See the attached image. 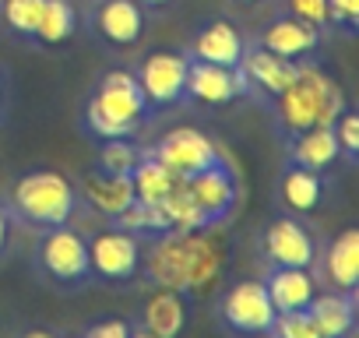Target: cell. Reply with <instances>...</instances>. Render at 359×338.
Masks as SVG:
<instances>
[{
    "label": "cell",
    "mask_w": 359,
    "mask_h": 338,
    "mask_svg": "<svg viewBox=\"0 0 359 338\" xmlns=\"http://www.w3.org/2000/svg\"><path fill=\"white\" fill-rule=\"evenodd\" d=\"M57 338H81V334H57Z\"/></svg>",
    "instance_id": "f35d334b"
},
{
    "label": "cell",
    "mask_w": 359,
    "mask_h": 338,
    "mask_svg": "<svg viewBox=\"0 0 359 338\" xmlns=\"http://www.w3.org/2000/svg\"><path fill=\"white\" fill-rule=\"evenodd\" d=\"M15 222H11V215L0 208V261H4L8 254H11V247H15Z\"/></svg>",
    "instance_id": "d6a6232c"
},
{
    "label": "cell",
    "mask_w": 359,
    "mask_h": 338,
    "mask_svg": "<svg viewBox=\"0 0 359 338\" xmlns=\"http://www.w3.org/2000/svg\"><path fill=\"white\" fill-rule=\"evenodd\" d=\"M18 338H57L50 327H29V331H22Z\"/></svg>",
    "instance_id": "836d02e7"
},
{
    "label": "cell",
    "mask_w": 359,
    "mask_h": 338,
    "mask_svg": "<svg viewBox=\"0 0 359 338\" xmlns=\"http://www.w3.org/2000/svg\"><path fill=\"white\" fill-rule=\"evenodd\" d=\"M264 289L271 296L275 313H292V310H306L310 299L320 292L317 278L310 268H264Z\"/></svg>",
    "instance_id": "ffe728a7"
},
{
    "label": "cell",
    "mask_w": 359,
    "mask_h": 338,
    "mask_svg": "<svg viewBox=\"0 0 359 338\" xmlns=\"http://www.w3.org/2000/svg\"><path fill=\"white\" fill-rule=\"evenodd\" d=\"M236 99H247V81H243V74L236 67L191 60V67H187V102L229 106Z\"/></svg>",
    "instance_id": "ac0fdd59"
},
{
    "label": "cell",
    "mask_w": 359,
    "mask_h": 338,
    "mask_svg": "<svg viewBox=\"0 0 359 338\" xmlns=\"http://www.w3.org/2000/svg\"><path fill=\"white\" fill-rule=\"evenodd\" d=\"M310 317L324 338H348L355 331V296L324 289L310 299Z\"/></svg>",
    "instance_id": "603a6c76"
},
{
    "label": "cell",
    "mask_w": 359,
    "mask_h": 338,
    "mask_svg": "<svg viewBox=\"0 0 359 338\" xmlns=\"http://www.w3.org/2000/svg\"><path fill=\"white\" fill-rule=\"evenodd\" d=\"M130 334H134V320L127 317H106L81 331V338H130Z\"/></svg>",
    "instance_id": "1f68e13d"
},
{
    "label": "cell",
    "mask_w": 359,
    "mask_h": 338,
    "mask_svg": "<svg viewBox=\"0 0 359 338\" xmlns=\"http://www.w3.org/2000/svg\"><path fill=\"white\" fill-rule=\"evenodd\" d=\"M331 130H334V141H338V148H341V162H345V165H355V162H359V116L345 106V109L334 116Z\"/></svg>",
    "instance_id": "83f0119b"
},
{
    "label": "cell",
    "mask_w": 359,
    "mask_h": 338,
    "mask_svg": "<svg viewBox=\"0 0 359 338\" xmlns=\"http://www.w3.org/2000/svg\"><path fill=\"white\" fill-rule=\"evenodd\" d=\"M187 313H191V296L172 292V289H158L137 313V327H144L155 338H180L187 327Z\"/></svg>",
    "instance_id": "44dd1931"
},
{
    "label": "cell",
    "mask_w": 359,
    "mask_h": 338,
    "mask_svg": "<svg viewBox=\"0 0 359 338\" xmlns=\"http://www.w3.org/2000/svg\"><path fill=\"white\" fill-rule=\"evenodd\" d=\"M226 268V247L215 229H169L141 247L137 278L155 289H172L184 296H198L219 282Z\"/></svg>",
    "instance_id": "6da1fadb"
},
{
    "label": "cell",
    "mask_w": 359,
    "mask_h": 338,
    "mask_svg": "<svg viewBox=\"0 0 359 338\" xmlns=\"http://www.w3.org/2000/svg\"><path fill=\"white\" fill-rule=\"evenodd\" d=\"M85 240H88L92 282H99V285H130V282H137L141 247H144L141 236L106 222L102 229L85 233Z\"/></svg>",
    "instance_id": "8992f818"
},
{
    "label": "cell",
    "mask_w": 359,
    "mask_h": 338,
    "mask_svg": "<svg viewBox=\"0 0 359 338\" xmlns=\"http://www.w3.org/2000/svg\"><path fill=\"white\" fill-rule=\"evenodd\" d=\"M327 29L352 36L359 29V0H327Z\"/></svg>",
    "instance_id": "f546056e"
},
{
    "label": "cell",
    "mask_w": 359,
    "mask_h": 338,
    "mask_svg": "<svg viewBox=\"0 0 359 338\" xmlns=\"http://www.w3.org/2000/svg\"><path fill=\"white\" fill-rule=\"evenodd\" d=\"M264 109L271 113V127L278 141H289L299 130L331 127L334 116L345 109V95L334 85V78L317 67V60H303L292 85L278 99H271Z\"/></svg>",
    "instance_id": "3957f363"
},
{
    "label": "cell",
    "mask_w": 359,
    "mask_h": 338,
    "mask_svg": "<svg viewBox=\"0 0 359 338\" xmlns=\"http://www.w3.org/2000/svg\"><path fill=\"white\" fill-rule=\"evenodd\" d=\"M187 53L184 50H155L148 57H141L130 71L137 78V88L144 92L148 106L155 113L162 109H176L187 106Z\"/></svg>",
    "instance_id": "ba28073f"
},
{
    "label": "cell",
    "mask_w": 359,
    "mask_h": 338,
    "mask_svg": "<svg viewBox=\"0 0 359 338\" xmlns=\"http://www.w3.org/2000/svg\"><path fill=\"white\" fill-rule=\"evenodd\" d=\"M78 32V11L71 0H46L43 4V15H39V25H36V39L32 46H64L71 36Z\"/></svg>",
    "instance_id": "d4e9b609"
},
{
    "label": "cell",
    "mask_w": 359,
    "mask_h": 338,
    "mask_svg": "<svg viewBox=\"0 0 359 338\" xmlns=\"http://www.w3.org/2000/svg\"><path fill=\"white\" fill-rule=\"evenodd\" d=\"M0 208L11 215L15 226L39 233L53 226H71L81 215V198L71 177L57 169H32L0 194Z\"/></svg>",
    "instance_id": "7a4b0ae2"
},
{
    "label": "cell",
    "mask_w": 359,
    "mask_h": 338,
    "mask_svg": "<svg viewBox=\"0 0 359 338\" xmlns=\"http://www.w3.org/2000/svg\"><path fill=\"white\" fill-rule=\"evenodd\" d=\"M285 15L327 29V0H285Z\"/></svg>",
    "instance_id": "4dcf8cb0"
},
{
    "label": "cell",
    "mask_w": 359,
    "mask_h": 338,
    "mask_svg": "<svg viewBox=\"0 0 359 338\" xmlns=\"http://www.w3.org/2000/svg\"><path fill=\"white\" fill-rule=\"evenodd\" d=\"M257 250L268 268H313L317 240L296 215H275L261 229Z\"/></svg>",
    "instance_id": "8fae6325"
},
{
    "label": "cell",
    "mask_w": 359,
    "mask_h": 338,
    "mask_svg": "<svg viewBox=\"0 0 359 338\" xmlns=\"http://www.w3.org/2000/svg\"><path fill=\"white\" fill-rule=\"evenodd\" d=\"M130 338H155V334H148L144 327H137V324H134V334H130Z\"/></svg>",
    "instance_id": "8d00e7d4"
},
{
    "label": "cell",
    "mask_w": 359,
    "mask_h": 338,
    "mask_svg": "<svg viewBox=\"0 0 359 338\" xmlns=\"http://www.w3.org/2000/svg\"><path fill=\"white\" fill-rule=\"evenodd\" d=\"M155 116V109L148 106L144 92L137 88V78L130 67H113L106 71L88 102H85V116H81V127L95 137V141H106V137H137L144 130V123Z\"/></svg>",
    "instance_id": "277c9868"
},
{
    "label": "cell",
    "mask_w": 359,
    "mask_h": 338,
    "mask_svg": "<svg viewBox=\"0 0 359 338\" xmlns=\"http://www.w3.org/2000/svg\"><path fill=\"white\" fill-rule=\"evenodd\" d=\"M4 99H8V78L0 71V120H4Z\"/></svg>",
    "instance_id": "d590c367"
},
{
    "label": "cell",
    "mask_w": 359,
    "mask_h": 338,
    "mask_svg": "<svg viewBox=\"0 0 359 338\" xmlns=\"http://www.w3.org/2000/svg\"><path fill=\"white\" fill-rule=\"evenodd\" d=\"M144 148L134 144V137H106L99 141V151H95V165L106 169V173H120V177H130L134 165L141 158Z\"/></svg>",
    "instance_id": "4316f807"
},
{
    "label": "cell",
    "mask_w": 359,
    "mask_h": 338,
    "mask_svg": "<svg viewBox=\"0 0 359 338\" xmlns=\"http://www.w3.org/2000/svg\"><path fill=\"white\" fill-rule=\"evenodd\" d=\"M257 46H264L268 53L275 57H285V60H317L320 46H324V29L310 25V22H299L292 15H282V18H271L257 36H250Z\"/></svg>",
    "instance_id": "9a60e30c"
},
{
    "label": "cell",
    "mask_w": 359,
    "mask_h": 338,
    "mask_svg": "<svg viewBox=\"0 0 359 338\" xmlns=\"http://www.w3.org/2000/svg\"><path fill=\"white\" fill-rule=\"evenodd\" d=\"M282 144H285V162L289 165H303V169H313V173H327L331 165L341 162V148H338L331 127L299 130Z\"/></svg>",
    "instance_id": "7402d4cb"
},
{
    "label": "cell",
    "mask_w": 359,
    "mask_h": 338,
    "mask_svg": "<svg viewBox=\"0 0 359 338\" xmlns=\"http://www.w3.org/2000/svg\"><path fill=\"white\" fill-rule=\"evenodd\" d=\"M74 187H78L81 208L95 212L102 222H113L127 205H134V184H130V177L106 173V169H99V165L85 169L81 180Z\"/></svg>",
    "instance_id": "e0dca14e"
},
{
    "label": "cell",
    "mask_w": 359,
    "mask_h": 338,
    "mask_svg": "<svg viewBox=\"0 0 359 338\" xmlns=\"http://www.w3.org/2000/svg\"><path fill=\"white\" fill-rule=\"evenodd\" d=\"M219 324L229 331V334H240V338H268L271 324H275V306H271V296L264 289L261 278H247V282H236L222 299H219V310H215Z\"/></svg>",
    "instance_id": "9c48e42d"
},
{
    "label": "cell",
    "mask_w": 359,
    "mask_h": 338,
    "mask_svg": "<svg viewBox=\"0 0 359 338\" xmlns=\"http://www.w3.org/2000/svg\"><path fill=\"white\" fill-rule=\"evenodd\" d=\"M310 271H313L317 285L355 296L359 292V233L341 229L324 250L317 247V257H313Z\"/></svg>",
    "instance_id": "5bb4252c"
},
{
    "label": "cell",
    "mask_w": 359,
    "mask_h": 338,
    "mask_svg": "<svg viewBox=\"0 0 359 338\" xmlns=\"http://www.w3.org/2000/svg\"><path fill=\"white\" fill-rule=\"evenodd\" d=\"M268 338H324L310 317V310H292V313H275V324Z\"/></svg>",
    "instance_id": "f1b7e54d"
},
{
    "label": "cell",
    "mask_w": 359,
    "mask_h": 338,
    "mask_svg": "<svg viewBox=\"0 0 359 338\" xmlns=\"http://www.w3.org/2000/svg\"><path fill=\"white\" fill-rule=\"evenodd\" d=\"M299 64H303V60H299ZM299 64H296V60H285V57H275V53H268L264 46H257L254 39H247L236 71H240L243 81H247V99L257 102V106H268L271 99H278V95L292 85Z\"/></svg>",
    "instance_id": "7c38bea8"
},
{
    "label": "cell",
    "mask_w": 359,
    "mask_h": 338,
    "mask_svg": "<svg viewBox=\"0 0 359 338\" xmlns=\"http://www.w3.org/2000/svg\"><path fill=\"white\" fill-rule=\"evenodd\" d=\"M184 187H187V194L194 198V205L201 208V215L212 229H219L240 205V177L229 162L184 177Z\"/></svg>",
    "instance_id": "4fadbf2b"
},
{
    "label": "cell",
    "mask_w": 359,
    "mask_h": 338,
    "mask_svg": "<svg viewBox=\"0 0 359 338\" xmlns=\"http://www.w3.org/2000/svg\"><path fill=\"white\" fill-rule=\"evenodd\" d=\"M137 4L144 8V11H162V8H169L172 0H137Z\"/></svg>",
    "instance_id": "e575fe53"
},
{
    "label": "cell",
    "mask_w": 359,
    "mask_h": 338,
    "mask_svg": "<svg viewBox=\"0 0 359 338\" xmlns=\"http://www.w3.org/2000/svg\"><path fill=\"white\" fill-rule=\"evenodd\" d=\"M85 36L113 53H130L144 39L148 11L137 0H92L85 8Z\"/></svg>",
    "instance_id": "52a82bcc"
},
{
    "label": "cell",
    "mask_w": 359,
    "mask_h": 338,
    "mask_svg": "<svg viewBox=\"0 0 359 338\" xmlns=\"http://www.w3.org/2000/svg\"><path fill=\"white\" fill-rule=\"evenodd\" d=\"M46 0H0V32L15 43H29L36 39V25L43 15Z\"/></svg>",
    "instance_id": "484cf974"
},
{
    "label": "cell",
    "mask_w": 359,
    "mask_h": 338,
    "mask_svg": "<svg viewBox=\"0 0 359 338\" xmlns=\"http://www.w3.org/2000/svg\"><path fill=\"white\" fill-rule=\"evenodd\" d=\"M32 271L43 285L57 292H81L92 285V264H88V240L81 229L53 226L39 229L32 243Z\"/></svg>",
    "instance_id": "5b68a950"
},
{
    "label": "cell",
    "mask_w": 359,
    "mask_h": 338,
    "mask_svg": "<svg viewBox=\"0 0 359 338\" xmlns=\"http://www.w3.org/2000/svg\"><path fill=\"white\" fill-rule=\"evenodd\" d=\"M148 151L158 162H165L176 177H191V173H201V169H212V165L226 162L222 148L198 127H172Z\"/></svg>",
    "instance_id": "30bf717a"
},
{
    "label": "cell",
    "mask_w": 359,
    "mask_h": 338,
    "mask_svg": "<svg viewBox=\"0 0 359 338\" xmlns=\"http://www.w3.org/2000/svg\"><path fill=\"white\" fill-rule=\"evenodd\" d=\"M236 4H257V0H236Z\"/></svg>",
    "instance_id": "74e56055"
},
{
    "label": "cell",
    "mask_w": 359,
    "mask_h": 338,
    "mask_svg": "<svg viewBox=\"0 0 359 338\" xmlns=\"http://www.w3.org/2000/svg\"><path fill=\"white\" fill-rule=\"evenodd\" d=\"M327 173H313V169H303V165H282L278 173V205L292 215H310L324 205V194H327Z\"/></svg>",
    "instance_id": "d6986e66"
},
{
    "label": "cell",
    "mask_w": 359,
    "mask_h": 338,
    "mask_svg": "<svg viewBox=\"0 0 359 338\" xmlns=\"http://www.w3.org/2000/svg\"><path fill=\"white\" fill-rule=\"evenodd\" d=\"M130 184H134V198H137V201L158 205V201L180 184V177L172 173L165 162H158V158L144 148L141 158H137V165H134V173H130Z\"/></svg>",
    "instance_id": "cb8c5ba5"
},
{
    "label": "cell",
    "mask_w": 359,
    "mask_h": 338,
    "mask_svg": "<svg viewBox=\"0 0 359 338\" xmlns=\"http://www.w3.org/2000/svg\"><path fill=\"white\" fill-rule=\"evenodd\" d=\"M243 46H247V39H243V32H240L229 18H208V22H201V25L191 32L184 53H187V60L219 64V67H236L240 57H243Z\"/></svg>",
    "instance_id": "2e32d148"
}]
</instances>
